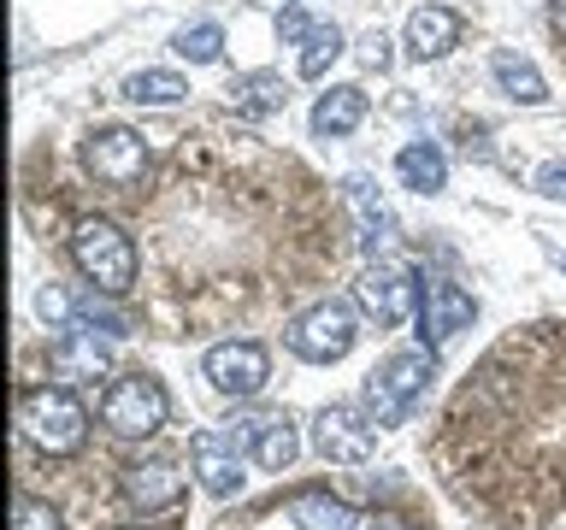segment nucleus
I'll list each match as a JSON object with an SVG mask.
<instances>
[{
	"label": "nucleus",
	"instance_id": "1",
	"mask_svg": "<svg viewBox=\"0 0 566 530\" xmlns=\"http://www.w3.org/2000/svg\"><path fill=\"white\" fill-rule=\"evenodd\" d=\"M437 471L490 524L566 530V325L495 342L454 389Z\"/></svg>",
	"mask_w": 566,
	"mask_h": 530
},
{
	"label": "nucleus",
	"instance_id": "2",
	"mask_svg": "<svg viewBox=\"0 0 566 530\" xmlns=\"http://www.w3.org/2000/svg\"><path fill=\"white\" fill-rule=\"evenodd\" d=\"M71 259L101 295H124L136 283V242L113 219H83L71 230Z\"/></svg>",
	"mask_w": 566,
	"mask_h": 530
},
{
	"label": "nucleus",
	"instance_id": "3",
	"mask_svg": "<svg viewBox=\"0 0 566 530\" xmlns=\"http://www.w3.org/2000/svg\"><path fill=\"white\" fill-rule=\"evenodd\" d=\"M18 424H24V436L35 442L42 454H77L88 442V413L83 401L71 395V389H30L24 401H18Z\"/></svg>",
	"mask_w": 566,
	"mask_h": 530
},
{
	"label": "nucleus",
	"instance_id": "4",
	"mask_svg": "<svg viewBox=\"0 0 566 530\" xmlns=\"http://www.w3.org/2000/svg\"><path fill=\"white\" fill-rule=\"evenodd\" d=\"M431 371H437V353H431V348H401V353H389V360L366 378V413H371V424H378V431H384V424H401L407 406L424 395Z\"/></svg>",
	"mask_w": 566,
	"mask_h": 530
},
{
	"label": "nucleus",
	"instance_id": "5",
	"mask_svg": "<svg viewBox=\"0 0 566 530\" xmlns=\"http://www.w3.org/2000/svg\"><path fill=\"white\" fill-rule=\"evenodd\" d=\"M166 413H171V401H166V389H159V378H148V371H124L101 401V424L113 436H154L159 424H166Z\"/></svg>",
	"mask_w": 566,
	"mask_h": 530
},
{
	"label": "nucleus",
	"instance_id": "6",
	"mask_svg": "<svg viewBox=\"0 0 566 530\" xmlns=\"http://www.w3.org/2000/svg\"><path fill=\"white\" fill-rule=\"evenodd\" d=\"M354 300L378 318L384 330H401V325H413L419 307H424V289H419V277L407 272V265H389V259H371L360 283H354Z\"/></svg>",
	"mask_w": 566,
	"mask_h": 530
},
{
	"label": "nucleus",
	"instance_id": "7",
	"mask_svg": "<svg viewBox=\"0 0 566 530\" xmlns=\"http://www.w3.org/2000/svg\"><path fill=\"white\" fill-rule=\"evenodd\" d=\"M83 166L106 189H136L142 177H148V141L136 130H124V124H106V130H88Z\"/></svg>",
	"mask_w": 566,
	"mask_h": 530
},
{
	"label": "nucleus",
	"instance_id": "8",
	"mask_svg": "<svg viewBox=\"0 0 566 530\" xmlns=\"http://www.w3.org/2000/svg\"><path fill=\"white\" fill-rule=\"evenodd\" d=\"M354 336H360L354 330V307H343V300H318V307H307L290 325V348L313 365H331L354 348Z\"/></svg>",
	"mask_w": 566,
	"mask_h": 530
},
{
	"label": "nucleus",
	"instance_id": "9",
	"mask_svg": "<svg viewBox=\"0 0 566 530\" xmlns=\"http://www.w3.org/2000/svg\"><path fill=\"white\" fill-rule=\"evenodd\" d=\"M201 371H207V383L219 389V395L248 401V395L265 389V378H272V353H265L260 342H219V348H207Z\"/></svg>",
	"mask_w": 566,
	"mask_h": 530
},
{
	"label": "nucleus",
	"instance_id": "10",
	"mask_svg": "<svg viewBox=\"0 0 566 530\" xmlns=\"http://www.w3.org/2000/svg\"><path fill=\"white\" fill-rule=\"evenodd\" d=\"M242 442H248V424L237 431H195L189 442V459H195V477H201V489L207 495H237L242 489Z\"/></svg>",
	"mask_w": 566,
	"mask_h": 530
},
{
	"label": "nucleus",
	"instance_id": "11",
	"mask_svg": "<svg viewBox=\"0 0 566 530\" xmlns=\"http://www.w3.org/2000/svg\"><path fill=\"white\" fill-rule=\"evenodd\" d=\"M371 442H378V424L371 413H354V406H325L313 418V448L331 459V466H366Z\"/></svg>",
	"mask_w": 566,
	"mask_h": 530
},
{
	"label": "nucleus",
	"instance_id": "12",
	"mask_svg": "<svg viewBox=\"0 0 566 530\" xmlns=\"http://www.w3.org/2000/svg\"><path fill=\"white\" fill-rule=\"evenodd\" d=\"M472 318H478V300L460 289V283H424L419 325H424V342L431 348H449L460 330H472Z\"/></svg>",
	"mask_w": 566,
	"mask_h": 530
},
{
	"label": "nucleus",
	"instance_id": "13",
	"mask_svg": "<svg viewBox=\"0 0 566 530\" xmlns=\"http://www.w3.org/2000/svg\"><path fill=\"white\" fill-rule=\"evenodd\" d=\"M343 206H348V219H354V242H360L366 254L389 247V236H396V212H389V201L378 194L371 177H348V183H343Z\"/></svg>",
	"mask_w": 566,
	"mask_h": 530
},
{
	"label": "nucleus",
	"instance_id": "14",
	"mask_svg": "<svg viewBox=\"0 0 566 530\" xmlns=\"http://www.w3.org/2000/svg\"><path fill=\"white\" fill-rule=\"evenodd\" d=\"M124 495L142 512H171V507H184L189 484L171 459H136V466H124Z\"/></svg>",
	"mask_w": 566,
	"mask_h": 530
},
{
	"label": "nucleus",
	"instance_id": "15",
	"mask_svg": "<svg viewBox=\"0 0 566 530\" xmlns=\"http://www.w3.org/2000/svg\"><path fill=\"white\" fill-rule=\"evenodd\" d=\"M242 424H248V448H254V459L265 471H290L295 466L301 436H295V424L283 413H260V418H242Z\"/></svg>",
	"mask_w": 566,
	"mask_h": 530
},
{
	"label": "nucleus",
	"instance_id": "16",
	"mask_svg": "<svg viewBox=\"0 0 566 530\" xmlns=\"http://www.w3.org/2000/svg\"><path fill=\"white\" fill-rule=\"evenodd\" d=\"M224 95L242 118H277L283 106H290V83H283L277 71H242V77H230Z\"/></svg>",
	"mask_w": 566,
	"mask_h": 530
},
{
	"label": "nucleus",
	"instance_id": "17",
	"mask_svg": "<svg viewBox=\"0 0 566 530\" xmlns=\"http://www.w3.org/2000/svg\"><path fill=\"white\" fill-rule=\"evenodd\" d=\"M454 42H460V12L419 7L413 18H407V53H413V60H442Z\"/></svg>",
	"mask_w": 566,
	"mask_h": 530
},
{
	"label": "nucleus",
	"instance_id": "18",
	"mask_svg": "<svg viewBox=\"0 0 566 530\" xmlns=\"http://www.w3.org/2000/svg\"><path fill=\"white\" fill-rule=\"evenodd\" d=\"M366 118V88L360 83H336L313 100V136H348Z\"/></svg>",
	"mask_w": 566,
	"mask_h": 530
},
{
	"label": "nucleus",
	"instance_id": "19",
	"mask_svg": "<svg viewBox=\"0 0 566 530\" xmlns=\"http://www.w3.org/2000/svg\"><path fill=\"white\" fill-rule=\"evenodd\" d=\"M396 177H401V189H413V194H442L449 189V159H442L437 141H407L396 153Z\"/></svg>",
	"mask_w": 566,
	"mask_h": 530
},
{
	"label": "nucleus",
	"instance_id": "20",
	"mask_svg": "<svg viewBox=\"0 0 566 530\" xmlns=\"http://www.w3.org/2000/svg\"><path fill=\"white\" fill-rule=\"evenodd\" d=\"M53 378H101L106 371V348L95 342V330H65L48 353Z\"/></svg>",
	"mask_w": 566,
	"mask_h": 530
},
{
	"label": "nucleus",
	"instance_id": "21",
	"mask_svg": "<svg viewBox=\"0 0 566 530\" xmlns=\"http://www.w3.org/2000/svg\"><path fill=\"white\" fill-rule=\"evenodd\" d=\"M490 71H495V83H502V88H507V95L520 100V106H543V100H548L543 71L531 65V60H520V53H507V47H502V53L490 60Z\"/></svg>",
	"mask_w": 566,
	"mask_h": 530
},
{
	"label": "nucleus",
	"instance_id": "22",
	"mask_svg": "<svg viewBox=\"0 0 566 530\" xmlns=\"http://www.w3.org/2000/svg\"><path fill=\"white\" fill-rule=\"evenodd\" d=\"M290 519L301 530H360V512H354L348 501H331V495H301V501L290 507Z\"/></svg>",
	"mask_w": 566,
	"mask_h": 530
},
{
	"label": "nucleus",
	"instance_id": "23",
	"mask_svg": "<svg viewBox=\"0 0 566 530\" xmlns=\"http://www.w3.org/2000/svg\"><path fill=\"white\" fill-rule=\"evenodd\" d=\"M184 95H189V83L177 71H136V77H124V100H136V106H177Z\"/></svg>",
	"mask_w": 566,
	"mask_h": 530
},
{
	"label": "nucleus",
	"instance_id": "24",
	"mask_svg": "<svg viewBox=\"0 0 566 530\" xmlns=\"http://www.w3.org/2000/svg\"><path fill=\"white\" fill-rule=\"evenodd\" d=\"M336 60H343V30H336V24H313V35L301 42V77L318 83Z\"/></svg>",
	"mask_w": 566,
	"mask_h": 530
},
{
	"label": "nucleus",
	"instance_id": "25",
	"mask_svg": "<svg viewBox=\"0 0 566 530\" xmlns=\"http://www.w3.org/2000/svg\"><path fill=\"white\" fill-rule=\"evenodd\" d=\"M171 53H177V60H189V65H212L224 53V30L219 24H184L171 35Z\"/></svg>",
	"mask_w": 566,
	"mask_h": 530
},
{
	"label": "nucleus",
	"instance_id": "26",
	"mask_svg": "<svg viewBox=\"0 0 566 530\" xmlns=\"http://www.w3.org/2000/svg\"><path fill=\"white\" fill-rule=\"evenodd\" d=\"M12 530H65V524H60V512H53L48 501H30L24 495V501L12 507Z\"/></svg>",
	"mask_w": 566,
	"mask_h": 530
},
{
	"label": "nucleus",
	"instance_id": "27",
	"mask_svg": "<svg viewBox=\"0 0 566 530\" xmlns=\"http://www.w3.org/2000/svg\"><path fill=\"white\" fill-rule=\"evenodd\" d=\"M531 189L548 194V201H566V159H543V166L531 171Z\"/></svg>",
	"mask_w": 566,
	"mask_h": 530
},
{
	"label": "nucleus",
	"instance_id": "28",
	"mask_svg": "<svg viewBox=\"0 0 566 530\" xmlns=\"http://www.w3.org/2000/svg\"><path fill=\"white\" fill-rule=\"evenodd\" d=\"M307 35H313V18L301 12V7H283V12H277V42L301 47V42H307Z\"/></svg>",
	"mask_w": 566,
	"mask_h": 530
},
{
	"label": "nucleus",
	"instance_id": "29",
	"mask_svg": "<svg viewBox=\"0 0 566 530\" xmlns=\"http://www.w3.org/2000/svg\"><path fill=\"white\" fill-rule=\"evenodd\" d=\"M360 60H366V71H389V35L371 30L366 42H360Z\"/></svg>",
	"mask_w": 566,
	"mask_h": 530
},
{
	"label": "nucleus",
	"instance_id": "30",
	"mask_svg": "<svg viewBox=\"0 0 566 530\" xmlns=\"http://www.w3.org/2000/svg\"><path fill=\"white\" fill-rule=\"evenodd\" d=\"M548 18H555V35L566 42V0H555V12H548Z\"/></svg>",
	"mask_w": 566,
	"mask_h": 530
},
{
	"label": "nucleus",
	"instance_id": "31",
	"mask_svg": "<svg viewBox=\"0 0 566 530\" xmlns=\"http://www.w3.org/2000/svg\"><path fill=\"white\" fill-rule=\"evenodd\" d=\"M378 530H407V524H396V519H389V524H378Z\"/></svg>",
	"mask_w": 566,
	"mask_h": 530
}]
</instances>
